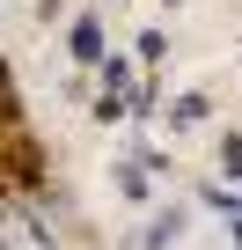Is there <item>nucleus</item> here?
Returning <instances> with one entry per match:
<instances>
[{"instance_id":"1","label":"nucleus","mask_w":242,"mask_h":250,"mask_svg":"<svg viewBox=\"0 0 242 250\" xmlns=\"http://www.w3.org/2000/svg\"><path fill=\"white\" fill-rule=\"evenodd\" d=\"M66 52H74V66H95V59L110 52V37H103V15H74V30H66Z\"/></svg>"},{"instance_id":"2","label":"nucleus","mask_w":242,"mask_h":250,"mask_svg":"<svg viewBox=\"0 0 242 250\" xmlns=\"http://www.w3.org/2000/svg\"><path fill=\"white\" fill-rule=\"evenodd\" d=\"M176 235H184V213H176V206H162V213L147 221V235H140V250H176Z\"/></svg>"},{"instance_id":"3","label":"nucleus","mask_w":242,"mask_h":250,"mask_svg":"<svg viewBox=\"0 0 242 250\" xmlns=\"http://www.w3.org/2000/svg\"><path fill=\"white\" fill-rule=\"evenodd\" d=\"M205 118H213V103H205V96H198V88H191V96H176V103H169V125H176V133H198V125H205Z\"/></svg>"},{"instance_id":"4","label":"nucleus","mask_w":242,"mask_h":250,"mask_svg":"<svg viewBox=\"0 0 242 250\" xmlns=\"http://www.w3.org/2000/svg\"><path fill=\"white\" fill-rule=\"evenodd\" d=\"M140 66H147V74L169 66V37H162V30H140Z\"/></svg>"},{"instance_id":"5","label":"nucleus","mask_w":242,"mask_h":250,"mask_svg":"<svg viewBox=\"0 0 242 250\" xmlns=\"http://www.w3.org/2000/svg\"><path fill=\"white\" fill-rule=\"evenodd\" d=\"M88 118H103V125H117V118H132V110H125V96H117V88H103V96L88 103Z\"/></svg>"},{"instance_id":"6","label":"nucleus","mask_w":242,"mask_h":250,"mask_svg":"<svg viewBox=\"0 0 242 250\" xmlns=\"http://www.w3.org/2000/svg\"><path fill=\"white\" fill-rule=\"evenodd\" d=\"M220 169L227 184H242V133H220Z\"/></svg>"},{"instance_id":"7","label":"nucleus","mask_w":242,"mask_h":250,"mask_svg":"<svg viewBox=\"0 0 242 250\" xmlns=\"http://www.w3.org/2000/svg\"><path fill=\"white\" fill-rule=\"evenodd\" d=\"M205 206H213V213H227V221H235V213H242V199H235V191H227V184H220V177H213V184H205Z\"/></svg>"},{"instance_id":"8","label":"nucleus","mask_w":242,"mask_h":250,"mask_svg":"<svg viewBox=\"0 0 242 250\" xmlns=\"http://www.w3.org/2000/svg\"><path fill=\"white\" fill-rule=\"evenodd\" d=\"M0 88H8V66H0Z\"/></svg>"},{"instance_id":"9","label":"nucleus","mask_w":242,"mask_h":250,"mask_svg":"<svg viewBox=\"0 0 242 250\" xmlns=\"http://www.w3.org/2000/svg\"><path fill=\"white\" fill-rule=\"evenodd\" d=\"M162 8H176V0H162Z\"/></svg>"}]
</instances>
